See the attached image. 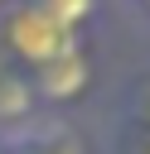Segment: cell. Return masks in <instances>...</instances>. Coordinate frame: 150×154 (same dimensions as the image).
Returning a JSON list of instances; mask_svg holds the SVG:
<instances>
[{"label":"cell","mask_w":150,"mask_h":154,"mask_svg":"<svg viewBox=\"0 0 150 154\" xmlns=\"http://www.w3.org/2000/svg\"><path fill=\"white\" fill-rule=\"evenodd\" d=\"M10 43H15V53L34 58L39 67H44V63H53V58H63V53L73 48L68 29H63V24H53L39 5H29V10H19V14L10 19Z\"/></svg>","instance_id":"1"},{"label":"cell","mask_w":150,"mask_h":154,"mask_svg":"<svg viewBox=\"0 0 150 154\" xmlns=\"http://www.w3.org/2000/svg\"><path fill=\"white\" fill-rule=\"evenodd\" d=\"M39 10H44L53 24L73 29L77 19H87V14H92V0H39Z\"/></svg>","instance_id":"3"},{"label":"cell","mask_w":150,"mask_h":154,"mask_svg":"<svg viewBox=\"0 0 150 154\" xmlns=\"http://www.w3.org/2000/svg\"><path fill=\"white\" fill-rule=\"evenodd\" d=\"M82 82H87V58L77 48H68L53 63H44V91L48 96H73V91H82Z\"/></svg>","instance_id":"2"},{"label":"cell","mask_w":150,"mask_h":154,"mask_svg":"<svg viewBox=\"0 0 150 154\" xmlns=\"http://www.w3.org/2000/svg\"><path fill=\"white\" fill-rule=\"evenodd\" d=\"M29 106V91L19 82H0V116H19Z\"/></svg>","instance_id":"4"}]
</instances>
